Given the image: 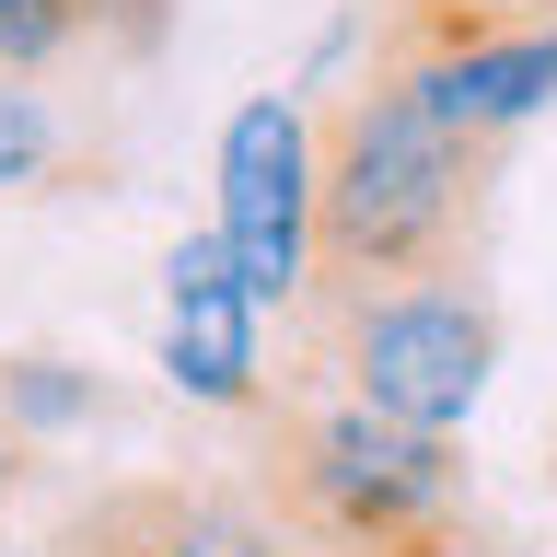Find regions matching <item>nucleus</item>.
<instances>
[{"instance_id":"nucleus-1","label":"nucleus","mask_w":557,"mask_h":557,"mask_svg":"<svg viewBox=\"0 0 557 557\" xmlns=\"http://www.w3.org/2000/svg\"><path fill=\"white\" fill-rule=\"evenodd\" d=\"M499 151L511 139H465L418 116L383 82H348L313 104V302L348 290H407V278H476L487 221H499Z\"/></svg>"},{"instance_id":"nucleus-2","label":"nucleus","mask_w":557,"mask_h":557,"mask_svg":"<svg viewBox=\"0 0 557 557\" xmlns=\"http://www.w3.org/2000/svg\"><path fill=\"white\" fill-rule=\"evenodd\" d=\"M256 511L302 557H372L465 511V442L407 430L348 395H268L256 418Z\"/></svg>"},{"instance_id":"nucleus-3","label":"nucleus","mask_w":557,"mask_h":557,"mask_svg":"<svg viewBox=\"0 0 557 557\" xmlns=\"http://www.w3.org/2000/svg\"><path fill=\"white\" fill-rule=\"evenodd\" d=\"M313 337V383L407 430H465L499 360V313L476 278H407V290H348V302L290 313Z\"/></svg>"},{"instance_id":"nucleus-4","label":"nucleus","mask_w":557,"mask_h":557,"mask_svg":"<svg viewBox=\"0 0 557 557\" xmlns=\"http://www.w3.org/2000/svg\"><path fill=\"white\" fill-rule=\"evenodd\" d=\"M209 233H221V256H233L256 313H302V278H313V104L302 94H244L233 104Z\"/></svg>"},{"instance_id":"nucleus-5","label":"nucleus","mask_w":557,"mask_h":557,"mask_svg":"<svg viewBox=\"0 0 557 557\" xmlns=\"http://www.w3.org/2000/svg\"><path fill=\"white\" fill-rule=\"evenodd\" d=\"M383 94H407L418 116H442L465 139H511L522 116L557 104V24H487V35H372Z\"/></svg>"},{"instance_id":"nucleus-6","label":"nucleus","mask_w":557,"mask_h":557,"mask_svg":"<svg viewBox=\"0 0 557 557\" xmlns=\"http://www.w3.org/2000/svg\"><path fill=\"white\" fill-rule=\"evenodd\" d=\"M163 372L198 395V407L268 418V372H256V302H244L221 233H186L163 256Z\"/></svg>"},{"instance_id":"nucleus-7","label":"nucleus","mask_w":557,"mask_h":557,"mask_svg":"<svg viewBox=\"0 0 557 557\" xmlns=\"http://www.w3.org/2000/svg\"><path fill=\"white\" fill-rule=\"evenodd\" d=\"M174 0H0V70L47 82V70H139L163 59Z\"/></svg>"},{"instance_id":"nucleus-8","label":"nucleus","mask_w":557,"mask_h":557,"mask_svg":"<svg viewBox=\"0 0 557 557\" xmlns=\"http://www.w3.org/2000/svg\"><path fill=\"white\" fill-rule=\"evenodd\" d=\"M82 174V139H70V116L35 82H12L0 70V198H35V186H70Z\"/></svg>"},{"instance_id":"nucleus-9","label":"nucleus","mask_w":557,"mask_h":557,"mask_svg":"<svg viewBox=\"0 0 557 557\" xmlns=\"http://www.w3.org/2000/svg\"><path fill=\"white\" fill-rule=\"evenodd\" d=\"M0 407L35 418V430H59V418H94V372H70V360H0Z\"/></svg>"},{"instance_id":"nucleus-10","label":"nucleus","mask_w":557,"mask_h":557,"mask_svg":"<svg viewBox=\"0 0 557 557\" xmlns=\"http://www.w3.org/2000/svg\"><path fill=\"white\" fill-rule=\"evenodd\" d=\"M372 557H476V546H465V522H430V534H407V546H372Z\"/></svg>"},{"instance_id":"nucleus-11","label":"nucleus","mask_w":557,"mask_h":557,"mask_svg":"<svg viewBox=\"0 0 557 557\" xmlns=\"http://www.w3.org/2000/svg\"><path fill=\"white\" fill-rule=\"evenodd\" d=\"M360 12H383V0H360ZM487 12H534V24H557V0H487Z\"/></svg>"},{"instance_id":"nucleus-12","label":"nucleus","mask_w":557,"mask_h":557,"mask_svg":"<svg viewBox=\"0 0 557 557\" xmlns=\"http://www.w3.org/2000/svg\"><path fill=\"white\" fill-rule=\"evenodd\" d=\"M546 476H557V430H546Z\"/></svg>"},{"instance_id":"nucleus-13","label":"nucleus","mask_w":557,"mask_h":557,"mask_svg":"<svg viewBox=\"0 0 557 557\" xmlns=\"http://www.w3.org/2000/svg\"><path fill=\"white\" fill-rule=\"evenodd\" d=\"M0 476H12V442H0Z\"/></svg>"}]
</instances>
